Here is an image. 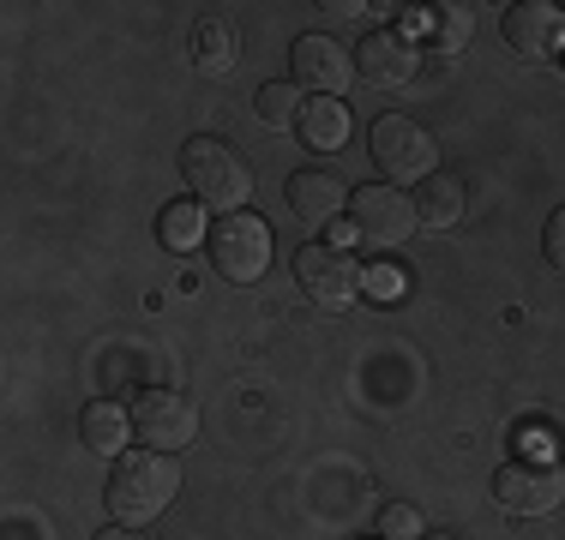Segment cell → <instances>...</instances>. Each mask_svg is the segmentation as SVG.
Segmentation results:
<instances>
[{"label":"cell","instance_id":"cell-6","mask_svg":"<svg viewBox=\"0 0 565 540\" xmlns=\"http://www.w3.org/2000/svg\"><path fill=\"white\" fill-rule=\"evenodd\" d=\"M205 247H211L217 277H228V282H259L265 270H271V228H265L253 210L217 216L211 235H205Z\"/></svg>","mask_w":565,"mask_h":540},{"label":"cell","instance_id":"cell-13","mask_svg":"<svg viewBox=\"0 0 565 540\" xmlns=\"http://www.w3.org/2000/svg\"><path fill=\"white\" fill-rule=\"evenodd\" d=\"M193 66L199 73H235L241 66V31L223 12H205V19L193 24Z\"/></svg>","mask_w":565,"mask_h":540},{"label":"cell","instance_id":"cell-14","mask_svg":"<svg viewBox=\"0 0 565 540\" xmlns=\"http://www.w3.org/2000/svg\"><path fill=\"white\" fill-rule=\"evenodd\" d=\"M127 432H132V414L120 409V402H90V409L78 414V439H85V451H97V456H120Z\"/></svg>","mask_w":565,"mask_h":540},{"label":"cell","instance_id":"cell-20","mask_svg":"<svg viewBox=\"0 0 565 540\" xmlns=\"http://www.w3.org/2000/svg\"><path fill=\"white\" fill-rule=\"evenodd\" d=\"M415 534H422L415 505H385L380 510V540H415Z\"/></svg>","mask_w":565,"mask_h":540},{"label":"cell","instance_id":"cell-12","mask_svg":"<svg viewBox=\"0 0 565 540\" xmlns=\"http://www.w3.org/2000/svg\"><path fill=\"white\" fill-rule=\"evenodd\" d=\"M505 43L530 61H547L565 48V12L547 0H518V7H505Z\"/></svg>","mask_w":565,"mask_h":540},{"label":"cell","instance_id":"cell-25","mask_svg":"<svg viewBox=\"0 0 565 540\" xmlns=\"http://www.w3.org/2000/svg\"><path fill=\"white\" fill-rule=\"evenodd\" d=\"M559 66H565V61H559Z\"/></svg>","mask_w":565,"mask_h":540},{"label":"cell","instance_id":"cell-2","mask_svg":"<svg viewBox=\"0 0 565 540\" xmlns=\"http://www.w3.org/2000/svg\"><path fill=\"white\" fill-rule=\"evenodd\" d=\"M174 493H181V468L163 451H132L109 475V517L127 522V529H145L151 517H163L174 505Z\"/></svg>","mask_w":565,"mask_h":540},{"label":"cell","instance_id":"cell-24","mask_svg":"<svg viewBox=\"0 0 565 540\" xmlns=\"http://www.w3.org/2000/svg\"><path fill=\"white\" fill-rule=\"evenodd\" d=\"M373 540H380V534H373Z\"/></svg>","mask_w":565,"mask_h":540},{"label":"cell","instance_id":"cell-21","mask_svg":"<svg viewBox=\"0 0 565 540\" xmlns=\"http://www.w3.org/2000/svg\"><path fill=\"white\" fill-rule=\"evenodd\" d=\"M542 252H547V264L565 270V205L547 216V228H542Z\"/></svg>","mask_w":565,"mask_h":540},{"label":"cell","instance_id":"cell-7","mask_svg":"<svg viewBox=\"0 0 565 540\" xmlns=\"http://www.w3.org/2000/svg\"><path fill=\"white\" fill-rule=\"evenodd\" d=\"M493 498L511 517H547L565 498V468L547 463V456H511V463L493 475Z\"/></svg>","mask_w":565,"mask_h":540},{"label":"cell","instance_id":"cell-16","mask_svg":"<svg viewBox=\"0 0 565 540\" xmlns=\"http://www.w3.org/2000/svg\"><path fill=\"white\" fill-rule=\"evenodd\" d=\"M415 24H422V36L434 48H463L469 36H476V12L469 7H457V0H439V7H427V12H415Z\"/></svg>","mask_w":565,"mask_h":540},{"label":"cell","instance_id":"cell-22","mask_svg":"<svg viewBox=\"0 0 565 540\" xmlns=\"http://www.w3.org/2000/svg\"><path fill=\"white\" fill-rule=\"evenodd\" d=\"M97 540H139V534H132V529H127V522H115V529H103Z\"/></svg>","mask_w":565,"mask_h":540},{"label":"cell","instance_id":"cell-15","mask_svg":"<svg viewBox=\"0 0 565 540\" xmlns=\"http://www.w3.org/2000/svg\"><path fill=\"white\" fill-rule=\"evenodd\" d=\"M295 132H301L313 151H338V144L349 139V108L338 97H313L301 108V120H295Z\"/></svg>","mask_w":565,"mask_h":540},{"label":"cell","instance_id":"cell-17","mask_svg":"<svg viewBox=\"0 0 565 540\" xmlns=\"http://www.w3.org/2000/svg\"><path fill=\"white\" fill-rule=\"evenodd\" d=\"M415 216H422V228H451L457 216H463V186L434 169L422 181V193H415Z\"/></svg>","mask_w":565,"mask_h":540},{"label":"cell","instance_id":"cell-9","mask_svg":"<svg viewBox=\"0 0 565 540\" xmlns=\"http://www.w3.org/2000/svg\"><path fill=\"white\" fill-rule=\"evenodd\" d=\"M422 73V54L409 48V36L403 31H367L355 48V78L373 90H403L409 78Z\"/></svg>","mask_w":565,"mask_h":540},{"label":"cell","instance_id":"cell-19","mask_svg":"<svg viewBox=\"0 0 565 540\" xmlns=\"http://www.w3.org/2000/svg\"><path fill=\"white\" fill-rule=\"evenodd\" d=\"M157 235H163V247H174V252L193 247L199 240V205H181V198H174V205L157 216Z\"/></svg>","mask_w":565,"mask_h":540},{"label":"cell","instance_id":"cell-4","mask_svg":"<svg viewBox=\"0 0 565 540\" xmlns=\"http://www.w3.org/2000/svg\"><path fill=\"white\" fill-rule=\"evenodd\" d=\"M349 228H355L361 247L373 252H392L403 240L422 228V216H415V193H403V186L380 181V186H361V193H349Z\"/></svg>","mask_w":565,"mask_h":540},{"label":"cell","instance_id":"cell-18","mask_svg":"<svg viewBox=\"0 0 565 540\" xmlns=\"http://www.w3.org/2000/svg\"><path fill=\"white\" fill-rule=\"evenodd\" d=\"M301 85H277V78H271V85H259V97H253V115H259L265 120V127H295V120H301Z\"/></svg>","mask_w":565,"mask_h":540},{"label":"cell","instance_id":"cell-10","mask_svg":"<svg viewBox=\"0 0 565 540\" xmlns=\"http://www.w3.org/2000/svg\"><path fill=\"white\" fill-rule=\"evenodd\" d=\"M289 66H295V85L301 90H313V97H343V85L355 78V61L331 43L326 31H307V36H295V48H289Z\"/></svg>","mask_w":565,"mask_h":540},{"label":"cell","instance_id":"cell-1","mask_svg":"<svg viewBox=\"0 0 565 540\" xmlns=\"http://www.w3.org/2000/svg\"><path fill=\"white\" fill-rule=\"evenodd\" d=\"M181 181H186V193H193V205H205L217 216L247 210V198H253L247 156H241L228 139H211V132L181 144Z\"/></svg>","mask_w":565,"mask_h":540},{"label":"cell","instance_id":"cell-5","mask_svg":"<svg viewBox=\"0 0 565 540\" xmlns=\"http://www.w3.org/2000/svg\"><path fill=\"white\" fill-rule=\"evenodd\" d=\"M367 156L385 169V181L403 186V181H427L434 174V132L409 115H380L367 127Z\"/></svg>","mask_w":565,"mask_h":540},{"label":"cell","instance_id":"cell-3","mask_svg":"<svg viewBox=\"0 0 565 540\" xmlns=\"http://www.w3.org/2000/svg\"><path fill=\"white\" fill-rule=\"evenodd\" d=\"M132 414V439L151 444V451H186V444L199 439V402L186 397V390H169V385H151V390H132L127 402Z\"/></svg>","mask_w":565,"mask_h":540},{"label":"cell","instance_id":"cell-23","mask_svg":"<svg viewBox=\"0 0 565 540\" xmlns=\"http://www.w3.org/2000/svg\"><path fill=\"white\" fill-rule=\"evenodd\" d=\"M415 540H463V534H415Z\"/></svg>","mask_w":565,"mask_h":540},{"label":"cell","instance_id":"cell-11","mask_svg":"<svg viewBox=\"0 0 565 540\" xmlns=\"http://www.w3.org/2000/svg\"><path fill=\"white\" fill-rule=\"evenodd\" d=\"M282 198H289V210L301 228H331L349 210V186L331 169H295L289 186H282Z\"/></svg>","mask_w":565,"mask_h":540},{"label":"cell","instance_id":"cell-8","mask_svg":"<svg viewBox=\"0 0 565 540\" xmlns=\"http://www.w3.org/2000/svg\"><path fill=\"white\" fill-rule=\"evenodd\" d=\"M295 282H301V294L319 301L326 313H343V306H355V294H361V264L349 259L343 247L307 240V247L295 252Z\"/></svg>","mask_w":565,"mask_h":540}]
</instances>
